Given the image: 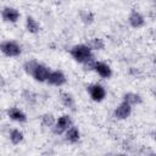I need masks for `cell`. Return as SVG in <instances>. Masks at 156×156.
<instances>
[{
	"label": "cell",
	"instance_id": "1",
	"mask_svg": "<svg viewBox=\"0 0 156 156\" xmlns=\"http://www.w3.org/2000/svg\"><path fill=\"white\" fill-rule=\"evenodd\" d=\"M69 55H71V57L76 62L80 63L83 66H85V65L95 61L94 60V52H93L91 48L88 44H77V45H73L69 49Z\"/></svg>",
	"mask_w": 156,
	"mask_h": 156
},
{
	"label": "cell",
	"instance_id": "2",
	"mask_svg": "<svg viewBox=\"0 0 156 156\" xmlns=\"http://www.w3.org/2000/svg\"><path fill=\"white\" fill-rule=\"evenodd\" d=\"M0 50L7 57H17L22 52L21 45L15 40H4V41H1Z\"/></svg>",
	"mask_w": 156,
	"mask_h": 156
},
{
	"label": "cell",
	"instance_id": "3",
	"mask_svg": "<svg viewBox=\"0 0 156 156\" xmlns=\"http://www.w3.org/2000/svg\"><path fill=\"white\" fill-rule=\"evenodd\" d=\"M87 91H88L90 99H91L93 101H95V102H101V101H104L105 98H106V94H107L106 88H105L102 84H100V83L89 84V85L87 87Z\"/></svg>",
	"mask_w": 156,
	"mask_h": 156
},
{
	"label": "cell",
	"instance_id": "4",
	"mask_svg": "<svg viewBox=\"0 0 156 156\" xmlns=\"http://www.w3.org/2000/svg\"><path fill=\"white\" fill-rule=\"evenodd\" d=\"M73 124L72 122V118L69 115H61L60 117L56 118V122H55V126L52 127V132L54 134L56 135H61V134H65V132Z\"/></svg>",
	"mask_w": 156,
	"mask_h": 156
},
{
	"label": "cell",
	"instance_id": "5",
	"mask_svg": "<svg viewBox=\"0 0 156 156\" xmlns=\"http://www.w3.org/2000/svg\"><path fill=\"white\" fill-rule=\"evenodd\" d=\"M50 73H51L50 67H48V66L44 65V63L38 62L37 66H35V68H34V71L32 72L30 77H33L34 80H37V82H39V83H46L48 79H49Z\"/></svg>",
	"mask_w": 156,
	"mask_h": 156
},
{
	"label": "cell",
	"instance_id": "6",
	"mask_svg": "<svg viewBox=\"0 0 156 156\" xmlns=\"http://www.w3.org/2000/svg\"><path fill=\"white\" fill-rule=\"evenodd\" d=\"M91 71H94L99 77H101L104 79H108L112 76V68L110 67V65H107L106 62H102V61H94Z\"/></svg>",
	"mask_w": 156,
	"mask_h": 156
},
{
	"label": "cell",
	"instance_id": "7",
	"mask_svg": "<svg viewBox=\"0 0 156 156\" xmlns=\"http://www.w3.org/2000/svg\"><path fill=\"white\" fill-rule=\"evenodd\" d=\"M132 105L127 104L126 101H122L119 105L116 106V108L113 110V117L118 121H123L127 119L130 115H132Z\"/></svg>",
	"mask_w": 156,
	"mask_h": 156
},
{
	"label": "cell",
	"instance_id": "8",
	"mask_svg": "<svg viewBox=\"0 0 156 156\" xmlns=\"http://www.w3.org/2000/svg\"><path fill=\"white\" fill-rule=\"evenodd\" d=\"M21 17L20 11L16 7L12 6H5L1 10V18L4 22H9V23H16Z\"/></svg>",
	"mask_w": 156,
	"mask_h": 156
},
{
	"label": "cell",
	"instance_id": "9",
	"mask_svg": "<svg viewBox=\"0 0 156 156\" xmlns=\"http://www.w3.org/2000/svg\"><path fill=\"white\" fill-rule=\"evenodd\" d=\"M66 82H67L66 74L60 69H55V71H51L46 83L54 87H62L63 84H66Z\"/></svg>",
	"mask_w": 156,
	"mask_h": 156
},
{
	"label": "cell",
	"instance_id": "10",
	"mask_svg": "<svg viewBox=\"0 0 156 156\" xmlns=\"http://www.w3.org/2000/svg\"><path fill=\"white\" fill-rule=\"evenodd\" d=\"M6 113H7V117H9L11 121L17 122V123H24V122H27V119H28L26 112H24L23 110H21L20 107H16V106L7 108Z\"/></svg>",
	"mask_w": 156,
	"mask_h": 156
},
{
	"label": "cell",
	"instance_id": "11",
	"mask_svg": "<svg viewBox=\"0 0 156 156\" xmlns=\"http://www.w3.org/2000/svg\"><path fill=\"white\" fill-rule=\"evenodd\" d=\"M128 23L132 28H141L145 26V17L136 10H132L128 16Z\"/></svg>",
	"mask_w": 156,
	"mask_h": 156
},
{
	"label": "cell",
	"instance_id": "12",
	"mask_svg": "<svg viewBox=\"0 0 156 156\" xmlns=\"http://www.w3.org/2000/svg\"><path fill=\"white\" fill-rule=\"evenodd\" d=\"M65 139H66V141H68V143H71V144L78 143L79 139H80V130H79V128H78L77 126L72 124V126L65 132Z\"/></svg>",
	"mask_w": 156,
	"mask_h": 156
},
{
	"label": "cell",
	"instance_id": "13",
	"mask_svg": "<svg viewBox=\"0 0 156 156\" xmlns=\"http://www.w3.org/2000/svg\"><path fill=\"white\" fill-rule=\"evenodd\" d=\"M122 101H126L127 104H129L132 106H135V105H140L143 102V98L139 94H136V93L128 91V93H124L123 94Z\"/></svg>",
	"mask_w": 156,
	"mask_h": 156
},
{
	"label": "cell",
	"instance_id": "14",
	"mask_svg": "<svg viewBox=\"0 0 156 156\" xmlns=\"http://www.w3.org/2000/svg\"><path fill=\"white\" fill-rule=\"evenodd\" d=\"M26 29L30 34H37L40 30V24L33 16H27L26 17Z\"/></svg>",
	"mask_w": 156,
	"mask_h": 156
},
{
	"label": "cell",
	"instance_id": "15",
	"mask_svg": "<svg viewBox=\"0 0 156 156\" xmlns=\"http://www.w3.org/2000/svg\"><path fill=\"white\" fill-rule=\"evenodd\" d=\"M60 100H61V104L67 108H74V106H76V100H74L73 95L67 91H63L60 94Z\"/></svg>",
	"mask_w": 156,
	"mask_h": 156
},
{
	"label": "cell",
	"instance_id": "16",
	"mask_svg": "<svg viewBox=\"0 0 156 156\" xmlns=\"http://www.w3.org/2000/svg\"><path fill=\"white\" fill-rule=\"evenodd\" d=\"M9 139H10V141H11L13 145H18L20 143L23 141L24 135H23L22 130L17 129V128H13V129H11L10 133H9Z\"/></svg>",
	"mask_w": 156,
	"mask_h": 156
},
{
	"label": "cell",
	"instance_id": "17",
	"mask_svg": "<svg viewBox=\"0 0 156 156\" xmlns=\"http://www.w3.org/2000/svg\"><path fill=\"white\" fill-rule=\"evenodd\" d=\"M55 122H56L55 116H54L52 113H49V112L44 113V115L41 116V119H40L41 126H43L44 128H50V129H52V127L55 126Z\"/></svg>",
	"mask_w": 156,
	"mask_h": 156
},
{
	"label": "cell",
	"instance_id": "18",
	"mask_svg": "<svg viewBox=\"0 0 156 156\" xmlns=\"http://www.w3.org/2000/svg\"><path fill=\"white\" fill-rule=\"evenodd\" d=\"M87 44L91 48L93 51H101L105 49V41L101 38H91Z\"/></svg>",
	"mask_w": 156,
	"mask_h": 156
},
{
	"label": "cell",
	"instance_id": "19",
	"mask_svg": "<svg viewBox=\"0 0 156 156\" xmlns=\"http://www.w3.org/2000/svg\"><path fill=\"white\" fill-rule=\"evenodd\" d=\"M79 17H80V21H82L84 24H91V23L95 21V15H94L91 11H89V10L80 11Z\"/></svg>",
	"mask_w": 156,
	"mask_h": 156
},
{
	"label": "cell",
	"instance_id": "20",
	"mask_svg": "<svg viewBox=\"0 0 156 156\" xmlns=\"http://www.w3.org/2000/svg\"><path fill=\"white\" fill-rule=\"evenodd\" d=\"M37 63H38L37 60H28V61H26V62L23 63V69H24V72H26L28 76H30L32 72L34 71Z\"/></svg>",
	"mask_w": 156,
	"mask_h": 156
},
{
	"label": "cell",
	"instance_id": "21",
	"mask_svg": "<svg viewBox=\"0 0 156 156\" xmlns=\"http://www.w3.org/2000/svg\"><path fill=\"white\" fill-rule=\"evenodd\" d=\"M22 98H23L28 104H34V102L37 101V95H35L33 91L28 90V89L22 91Z\"/></svg>",
	"mask_w": 156,
	"mask_h": 156
},
{
	"label": "cell",
	"instance_id": "22",
	"mask_svg": "<svg viewBox=\"0 0 156 156\" xmlns=\"http://www.w3.org/2000/svg\"><path fill=\"white\" fill-rule=\"evenodd\" d=\"M152 138H154V140L156 141V130H155V132L152 133Z\"/></svg>",
	"mask_w": 156,
	"mask_h": 156
},
{
	"label": "cell",
	"instance_id": "23",
	"mask_svg": "<svg viewBox=\"0 0 156 156\" xmlns=\"http://www.w3.org/2000/svg\"><path fill=\"white\" fill-rule=\"evenodd\" d=\"M155 99H156V91H155Z\"/></svg>",
	"mask_w": 156,
	"mask_h": 156
}]
</instances>
